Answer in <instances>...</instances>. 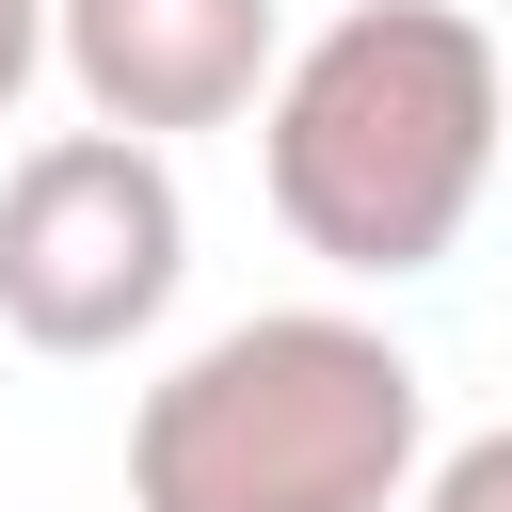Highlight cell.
Listing matches in <instances>:
<instances>
[{
    "label": "cell",
    "instance_id": "obj_1",
    "mask_svg": "<svg viewBox=\"0 0 512 512\" xmlns=\"http://www.w3.org/2000/svg\"><path fill=\"white\" fill-rule=\"evenodd\" d=\"M496 128H512V48L464 0H352V16H320L272 64L256 176H272V224L320 272L400 288V272H432L480 224Z\"/></svg>",
    "mask_w": 512,
    "mask_h": 512
},
{
    "label": "cell",
    "instance_id": "obj_2",
    "mask_svg": "<svg viewBox=\"0 0 512 512\" xmlns=\"http://www.w3.org/2000/svg\"><path fill=\"white\" fill-rule=\"evenodd\" d=\"M416 464L432 384L352 304H256L128 416V512H400Z\"/></svg>",
    "mask_w": 512,
    "mask_h": 512
},
{
    "label": "cell",
    "instance_id": "obj_3",
    "mask_svg": "<svg viewBox=\"0 0 512 512\" xmlns=\"http://www.w3.org/2000/svg\"><path fill=\"white\" fill-rule=\"evenodd\" d=\"M176 272H192V192L144 128H48L0 176V336L96 368V352L160 336Z\"/></svg>",
    "mask_w": 512,
    "mask_h": 512
},
{
    "label": "cell",
    "instance_id": "obj_4",
    "mask_svg": "<svg viewBox=\"0 0 512 512\" xmlns=\"http://www.w3.org/2000/svg\"><path fill=\"white\" fill-rule=\"evenodd\" d=\"M48 64L96 128H240L288 64V0H48Z\"/></svg>",
    "mask_w": 512,
    "mask_h": 512
},
{
    "label": "cell",
    "instance_id": "obj_5",
    "mask_svg": "<svg viewBox=\"0 0 512 512\" xmlns=\"http://www.w3.org/2000/svg\"><path fill=\"white\" fill-rule=\"evenodd\" d=\"M400 512H512V416H496V432H464V448H432Z\"/></svg>",
    "mask_w": 512,
    "mask_h": 512
},
{
    "label": "cell",
    "instance_id": "obj_6",
    "mask_svg": "<svg viewBox=\"0 0 512 512\" xmlns=\"http://www.w3.org/2000/svg\"><path fill=\"white\" fill-rule=\"evenodd\" d=\"M48 80V0H0V112Z\"/></svg>",
    "mask_w": 512,
    "mask_h": 512
}]
</instances>
